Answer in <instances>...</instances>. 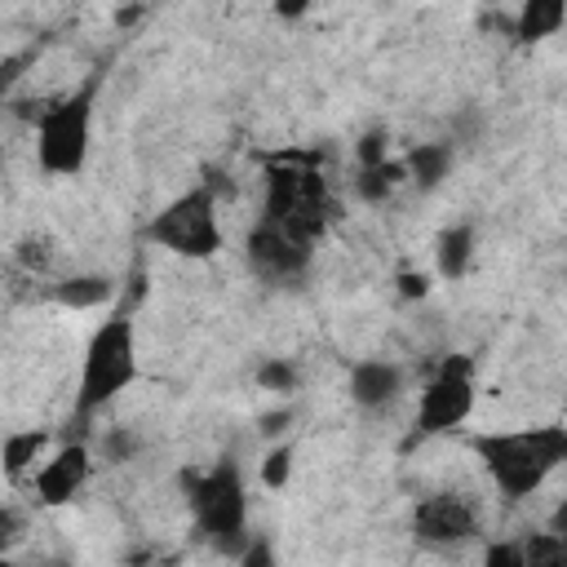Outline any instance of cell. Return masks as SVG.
Masks as SVG:
<instances>
[{"instance_id": "cell-1", "label": "cell", "mask_w": 567, "mask_h": 567, "mask_svg": "<svg viewBox=\"0 0 567 567\" xmlns=\"http://www.w3.org/2000/svg\"><path fill=\"white\" fill-rule=\"evenodd\" d=\"M470 452L483 461L496 492L514 505L536 496L567 465V425H523V430H487L470 439Z\"/></svg>"}, {"instance_id": "cell-2", "label": "cell", "mask_w": 567, "mask_h": 567, "mask_svg": "<svg viewBox=\"0 0 567 567\" xmlns=\"http://www.w3.org/2000/svg\"><path fill=\"white\" fill-rule=\"evenodd\" d=\"M261 186H266L261 190V217L288 226L292 235H301L319 248V239L328 235V226L341 213L328 177L319 173V155H301V151L266 155Z\"/></svg>"}, {"instance_id": "cell-3", "label": "cell", "mask_w": 567, "mask_h": 567, "mask_svg": "<svg viewBox=\"0 0 567 567\" xmlns=\"http://www.w3.org/2000/svg\"><path fill=\"white\" fill-rule=\"evenodd\" d=\"M102 66L89 71L75 89L49 97L35 111V164L49 177H80L89 164V142H93V106L102 89Z\"/></svg>"}, {"instance_id": "cell-4", "label": "cell", "mask_w": 567, "mask_h": 567, "mask_svg": "<svg viewBox=\"0 0 567 567\" xmlns=\"http://www.w3.org/2000/svg\"><path fill=\"white\" fill-rule=\"evenodd\" d=\"M182 487H186V505H190V518H195V532L239 558V549L248 545V483H244V470L235 456H221L204 470H186L182 474Z\"/></svg>"}, {"instance_id": "cell-5", "label": "cell", "mask_w": 567, "mask_h": 567, "mask_svg": "<svg viewBox=\"0 0 567 567\" xmlns=\"http://www.w3.org/2000/svg\"><path fill=\"white\" fill-rule=\"evenodd\" d=\"M133 381H137V328L120 310V315L102 319L93 328L89 346H84L80 385H75V403H71V425H84L93 412L115 403Z\"/></svg>"}, {"instance_id": "cell-6", "label": "cell", "mask_w": 567, "mask_h": 567, "mask_svg": "<svg viewBox=\"0 0 567 567\" xmlns=\"http://www.w3.org/2000/svg\"><path fill=\"white\" fill-rule=\"evenodd\" d=\"M142 239L186 261H204L221 252V221H217V182H195L177 199H168L146 226Z\"/></svg>"}, {"instance_id": "cell-7", "label": "cell", "mask_w": 567, "mask_h": 567, "mask_svg": "<svg viewBox=\"0 0 567 567\" xmlns=\"http://www.w3.org/2000/svg\"><path fill=\"white\" fill-rule=\"evenodd\" d=\"M474 354H443L439 368L430 372L421 399H416V416H412V434H408V447L425 443V439H439V434H452L470 421L474 412V394H478V381H474Z\"/></svg>"}, {"instance_id": "cell-8", "label": "cell", "mask_w": 567, "mask_h": 567, "mask_svg": "<svg viewBox=\"0 0 567 567\" xmlns=\"http://www.w3.org/2000/svg\"><path fill=\"white\" fill-rule=\"evenodd\" d=\"M244 266L252 279H261L270 288H297L315 266V244L292 235L279 221L257 217V226L244 235Z\"/></svg>"}, {"instance_id": "cell-9", "label": "cell", "mask_w": 567, "mask_h": 567, "mask_svg": "<svg viewBox=\"0 0 567 567\" xmlns=\"http://www.w3.org/2000/svg\"><path fill=\"white\" fill-rule=\"evenodd\" d=\"M412 540L425 549H461L470 540H478L483 532V509L474 496L461 492H430L412 505Z\"/></svg>"}, {"instance_id": "cell-10", "label": "cell", "mask_w": 567, "mask_h": 567, "mask_svg": "<svg viewBox=\"0 0 567 567\" xmlns=\"http://www.w3.org/2000/svg\"><path fill=\"white\" fill-rule=\"evenodd\" d=\"M89 474H93V452H89L84 439H71V443H62V447L35 470V483H31V487H35V501H40L44 509L71 505V501L84 492Z\"/></svg>"}, {"instance_id": "cell-11", "label": "cell", "mask_w": 567, "mask_h": 567, "mask_svg": "<svg viewBox=\"0 0 567 567\" xmlns=\"http://www.w3.org/2000/svg\"><path fill=\"white\" fill-rule=\"evenodd\" d=\"M346 394L354 408L363 412H385L399 403L403 394V368L390 363V359H359L350 368V381H346Z\"/></svg>"}, {"instance_id": "cell-12", "label": "cell", "mask_w": 567, "mask_h": 567, "mask_svg": "<svg viewBox=\"0 0 567 567\" xmlns=\"http://www.w3.org/2000/svg\"><path fill=\"white\" fill-rule=\"evenodd\" d=\"M115 297V279L97 275V270H80V275H62L49 284V301L66 306V310H97Z\"/></svg>"}, {"instance_id": "cell-13", "label": "cell", "mask_w": 567, "mask_h": 567, "mask_svg": "<svg viewBox=\"0 0 567 567\" xmlns=\"http://www.w3.org/2000/svg\"><path fill=\"white\" fill-rule=\"evenodd\" d=\"M474 248H478V235H474V221H452L439 230L434 239V266L443 279H465L470 266H474Z\"/></svg>"}, {"instance_id": "cell-14", "label": "cell", "mask_w": 567, "mask_h": 567, "mask_svg": "<svg viewBox=\"0 0 567 567\" xmlns=\"http://www.w3.org/2000/svg\"><path fill=\"white\" fill-rule=\"evenodd\" d=\"M456 164V142H416L408 155H403V168H408V182L416 190H439L443 177L452 173Z\"/></svg>"}, {"instance_id": "cell-15", "label": "cell", "mask_w": 567, "mask_h": 567, "mask_svg": "<svg viewBox=\"0 0 567 567\" xmlns=\"http://www.w3.org/2000/svg\"><path fill=\"white\" fill-rule=\"evenodd\" d=\"M563 22H567L563 0H527L514 13V44H540L545 35H558Z\"/></svg>"}, {"instance_id": "cell-16", "label": "cell", "mask_w": 567, "mask_h": 567, "mask_svg": "<svg viewBox=\"0 0 567 567\" xmlns=\"http://www.w3.org/2000/svg\"><path fill=\"white\" fill-rule=\"evenodd\" d=\"M408 182V168L403 159H385V164H372V168H354V199L363 204H390V195Z\"/></svg>"}, {"instance_id": "cell-17", "label": "cell", "mask_w": 567, "mask_h": 567, "mask_svg": "<svg viewBox=\"0 0 567 567\" xmlns=\"http://www.w3.org/2000/svg\"><path fill=\"white\" fill-rule=\"evenodd\" d=\"M44 443H49V434H44V430H13V434H4V447H0L4 478H9V483H18L27 470H35V461H40Z\"/></svg>"}, {"instance_id": "cell-18", "label": "cell", "mask_w": 567, "mask_h": 567, "mask_svg": "<svg viewBox=\"0 0 567 567\" xmlns=\"http://www.w3.org/2000/svg\"><path fill=\"white\" fill-rule=\"evenodd\" d=\"M252 381H257V390L288 399V394H297V390H301V368H297V359H288V354H270V359H261V363H257Z\"/></svg>"}, {"instance_id": "cell-19", "label": "cell", "mask_w": 567, "mask_h": 567, "mask_svg": "<svg viewBox=\"0 0 567 567\" xmlns=\"http://www.w3.org/2000/svg\"><path fill=\"white\" fill-rule=\"evenodd\" d=\"M518 554H523V567H567V540L554 536L549 527L545 532H527L518 540Z\"/></svg>"}, {"instance_id": "cell-20", "label": "cell", "mask_w": 567, "mask_h": 567, "mask_svg": "<svg viewBox=\"0 0 567 567\" xmlns=\"http://www.w3.org/2000/svg\"><path fill=\"white\" fill-rule=\"evenodd\" d=\"M53 239L49 235H22L18 244H13V252H9V261L18 266V270H27L31 279H40V275H49V266H53Z\"/></svg>"}, {"instance_id": "cell-21", "label": "cell", "mask_w": 567, "mask_h": 567, "mask_svg": "<svg viewBox=\"0 0 567 567\" xmlns=\"http://www.w3.org/2000/svg\"><path fill=\"white\" fill-rule=\"evenodd\" d=\"M137 452H142V434H137L133 425H106V430L97 434V456H102L106 465H128Z\"/></svg>"}, {"instance_id": "cell-22", "label": "cell", "mask_w": 567, "mask_h": 567, "mask_svg": "<svg viewBox=\"0 0 567 567\" xmlns=\"http://www.w3.org/2000/svg\"><path fill=\"white\" fill-rule=\"evenodd\" d=\"M288 478H292V443H275V447L266 452V461H261V483H266L270 492H284Z\"/></svg>"}, {"instance_id": "cell-23", "label": "cell", "mask_w": 567, "mask_h": 567, "mask_svg": "<svg viewBox=\"0 0 567 567\" xmlns=\"http://www.w3.org/2000/svg\"><path fill=\"white\" fill-rule=\"evenodd\" d=\"M385 159H390V133L385 128H368L354 142V168H372V164H385Z\"/></svg>"}, {"instance_id": "cell-24", "label": "cell", "mask_w": 567, "mask_h": 567, "mask_svg": "<svg viewBox=\"0 0 567 567\" xmlns=\"http://www.w3.org/2000/svg\"><path fill=\"white\" fill-rule=\"evenodd\" d=\"M235 567H275V540L270 536H248V545L239 549Z\"/></svg>"}, {"instance_id": "cell-25", "label": "cell", "mask_w": 567, "mask_h": 567, "mask_svg": "<svg viewBox=\"0 0 567 567\" xmlns=\"http://www.w3.org/2000/svg\"><path fill=\"white\" fill-rule=\"evenodd\" d=\"M478 567H523L518 540H487L483 545V563Z\"/></svg>"}, {"instance_id": "cell-26", "label": "cell", "mask_w": 567, "mask_h": 567, "mask_svg": "<svg viewBox=\"0 0 567 567\" xmlns=\"http://www.w3.org/2000/svg\"><path fill=\"white\" fill-rule=\"evenodd\" d=\"M394 284H399V297H408V301L430 297V275H421V270H399Z\"/></svg>"}, {"instance_id": "cell-27", "label": "cell", "mask_w": 567, "mask_h": 567, "mask_svg": "<svg viewBox=\"0 0 567 567\" xmlns=\"http://www.w3.org/2000/svg\"><path fill=\"white\" fill-rule=\"evenodd\" d=\"M288 425H292V408H270V412L257 416V430H261L266 439H284Z\"/></svg>"}, {"instance_id": "cell-28", "label": "cell", "mask_w": 567, "mask_h": 567, "mask_svg": "<svg viewBox=\"0 0 567 567\" xmlns=\"http://www.w3.org/2000/svg\"><path fill=\"white\" fill-rule=\"evenodd\" d=\"M18 527H22V514H18L13 505H4V509H0V549H4V554H9V549H13V540L22 536Z\"/></svg>"}, {"instance_id": "cell-29", "label": "cell", "mask_w": 567, "mask_h": 567, "mask_svg": "<svg viewBox=\"0 0 567 567\" xmlns=\"http://www.w3.org/2000/svg\"><path fill=\"white\" fill-rule=\"evenodd\" d=\"M549 532H554V536H563V540H567V496H563V501H558V505H554V514H549Z\"/></svg>"}, {"instance_id": "cell-30", "label": "cell", "mask_w": 567, "mask_h": 567, "mask_svg": "<svg viewBox=\"0 0 567 567\" xmlns=\"http://www.w3.org/2000/svg\"><path fill=\"white\" fill-rule=\"evenodd\" d=\"M142 18H146V9H142V4H128V9H120V13H115V22H120V27H133V22H142Z\"/></svg>"}, {"instance_id": "cell-31", "label": "cell", "mask_w": 567, "mask_h": 567, "mask_svg": "<svg viewBox=\"0 0 567 567\" xmlns=\"http://www.w3.org/2000/svg\"><path fill=\"white\" fill-rule=\"evenodd\" d=\"M275 13H279V18H301L306 4H275Z\"/></svg>"}, {"instance_id": "cell-32", "label": "cell", "mask_w": 567, "mask_h": 567, "mask_svg": "<svg viewBox=\"0 0 567 567\" xmlns=\"http://www.w3.org/2000/svg\"><path fill=\"white\" fill-rule=\"evenodd\" d=\"M0 567H31V563H18V558H9V554H4V558H0Z\"/></svg>"}, {"instance_id": "cell-33", "label": "cell", "mask_w": 567, "mask_h": 567, "mask_svg": "<svg viewBox=\"0 0 567 567\" xmlns=\"http://www.w3.org/2000/svg\"><path fill=\"white\" fill-rule=\"evenodd\" d=\"M128 567H168V563H151V558H146V563H128Z\"/></svg>"}]
</instances>
